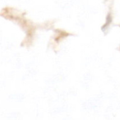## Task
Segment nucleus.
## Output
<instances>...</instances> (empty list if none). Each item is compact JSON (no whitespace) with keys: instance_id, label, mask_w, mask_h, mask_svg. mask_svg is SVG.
I'll return each mask as SVG.
<instances>
[]
</instances>
